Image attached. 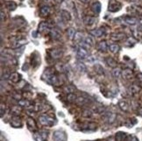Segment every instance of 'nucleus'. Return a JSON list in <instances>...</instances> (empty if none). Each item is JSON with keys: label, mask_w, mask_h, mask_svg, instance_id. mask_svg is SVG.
Instances as JSON below:
<instances>
[{"label": "nucleus", "mask_w": 142, "mask_h": 141, "mask_svg": "<svg viewBox=\"0 0 142 141\" xmlns=\"http://www.w3.org/2000/svg\"><path fill=\"white\" fill-rule=\"evenodd\" d=\"M105 61H106V63L108 64V66L111 67H115L117 66V61L114 59H112V58H111V57L106 58Z\"/></svg>", "instance_id": "2eb2a0df"}, {"label": "nucleus", "mask_w": 142, "mask_h": 141, "mask_svg": "<svg viewBox=\"0 0 142 141\" xmlns=\"http://www.w3.org/2000/svg\"><path fill=\"white\" fill-rule=\"evenodd\" d=\"M19 111H20V109H19V107H13L12 109V112L14 114H18Z\"/></svg>", "instance_id": "e433bc0d"}, {"label": "nucleus", "mask_w": 142, "mask_h": 141, "mask_svg": "<svg viewBox=\"0 0 142 141\" xmlns=\"http://www.w3.org/2000/svg\"><path fill=\"white\" fill-rule=\"evenodd\" d=\"M95 21H96V19H95L94 17L86 16V17L83 18V23L85 24L86 26H92V25L95 23Z\"/></svg>", "instance_id": "6e6552de"}, {"label": "nucleus", "mask_w": 142, "mask_h": 141, "mask_svg": "<svg viewBox=\"0 0 142 141\" xmlns=\"http://www.w3.org/2000/svg\"><path fill=\"white\" fill-rule=\"evenodd\" d=\"M109 49H110V51H111V52H112V53H117V52H118V51H119L120 47H119L118 45H117V44H111V45H110Z\"/></svg>", "instance_id": "4be33fe9"}, {"label": "nucleus", "mask_w": 142, "mask_h": 141, "mask_svg": "<svg viewBox=\"0 0 142 141\" xmlns=\"http://www.w3.org/2000/svg\"><path fill=\"white\" fill-rule=\"evenodd\" d=\"M120 75H121V70L118 69V67H117V69H114L112 70V75L115 78H118L120 76Z\"/></svg>", "instance_id": "c756f323"}, {"label": "nucleus", "mask_w": 142, "mask_h": 141, "mask_svg": "<svg viewBox=\"0 0 142 141\" xmlns=\"http://www.w3.org/2000/svg\"><path fill=\"white\" fill-rule=\"evenodd\" d=\"M60 16L63 20L65 21H68V20H70L71 19V15L70 13L68 12V11H65V10H61L60 12Z\"/></svg>", "instance_id": "0eeeda50"}, {"label": "nucleus", "mask_w": 142, "mask_h": 141, "mask_svg": "<svg viewBox=\"0 0 142 141\" xmlns=\"http://www.w3.org/2000/svg\"><path fill=\"white\" fill-rule=\"evenodd\" d=\"M82 2H83V3H88L89 2V0H81Z\"/></svg>", "instance_id": "a19ab883"}, {"label": "nucleus", "mask_w": 142, "mask_h": 141, "mask_svg": "<svg viewBox=\"0 0 142 141\" xmlns=\"http://www.w3.org/2000/svg\"><path fill=\"white\" fill-rule=\"evenodd\" d=\"M98 50H100L102 52H105L107 48H108V46H107L105 41H101V42H99L98 45Z\"/></svg>", "instance_id": "f3484780"}, {"label": "nucleus", "mask_w": 142, "mask_h": 141, "mask_svg": "<svg viewBox=\"0 0 142 141\" xmlns=\"http://www.w3.org/2000/svg\"><path fill=\"white\" fill-rule=\"evenodd\" d=\"M19 105H20V106H29L30 103H29L27 100L23 99V100H20V101H19Z\"/></svg>", "instance_id": "473e14b6"}, {"label": "nucleus", "mask_w": 142, "mask_h": 141, "mask_svg": "<svg viewBox=\"0 0 142 141\" xmlns=\"http://www.w3.org/2000/svg\"><path fill=\"white\" fill-rule=\"evenodd\" d=\"M76 69L78 70L79 72H83V73H85L86 70H87V67L86 66L84 65L82 61H78L76 63Z\"/></svg>", "instance_id": "9d476101"}, {"label": "nucleus", "mask_w": 142, "mask_h": 141, "mask_svg": "<svg viewBox=\"0 0 142 141\" xmlns=\"http://www.w3.org/2000/svg\"><path fill=\"white\" fill-rule=\"evenodd\" d=\"M47 29H48V24L47 22H41L39 25V32H44Z\"/></svg>", "instance_id": "5701e85b"}, {"label": "nucleus", "mask_w": 142, "mask_h": 141, "mask_svg": "<svg viewBox=\"0 0 142 141\" xmlns=\"http://www.w3.org/2000/svg\"><path fill=\"white\" fill-rule=\"evenodd\" d=\"M27 126L29 127V129H34L36 127V124L33 118H28L27 119Z\"/></svg>", "instance_id": "393cba45"}, {"label": "nucleus", "mask_w": 142, "mask_h": 141, "mask_svg": "<svg viewBox=\"0 0 142 141\" xmlns=\"http://www.w3.org/2000/svg\"><path fill=\"white\" fill-rule=\"evenodd\" d=\"M83 43L85 44V45H87V46L91 47V46H93V45H94V41H93V40H92V38H91V37L87 36V37L84 38Z\"/></svg>", "instance_id": "aec40b11"}, {"label": "nucleus", "mask_w": 142, "mask_h": 141, "mask_svg": "<svg viewBox=\"0 0 142 141\" xmlns=\"http://www.w3.org/2000/svg\"><path fill=\"white\" fill-rule=\"evenodd\" d=\"M118 105H119V107H120V109L122 110H124V111H126V110L129 109V106H128L127 103L124 102V101H121V102H119Z\"/></svg>", "instance_id": "a878e982"}, {"label": "nucleus", "mask_w": 142, "mask_h": 141, "mask_svg": "<svg viewBox=\"0 0 142 141\" xmlns=\"http://www.w3.org/2000/svg\"><path fill=\"white\" fill-rule=\"evenodd\" d=\"M76 95L74 94V93H70V94L68 95V97H67V99H68L69 102H75V100H76Z\"/></svg>", "instance_id": "7c9ffc66"}, {"label": "nucleus", "mask_w": 142, "mask_h": 141, "mask_svg": "<svg viewBox=\"0 0 142 141\" xmlns=\"http://www.w3.org/2000/svg\"><path fill=\"white\" fill-rule=\"evenodd\" d=\"M120 8H121V4L118 3V2L111 1L109 4V11L110 12H118L120 10Z\"/></svg>", "instance_id": "39448f33"}, {"label": "nucleus", "mask_w": 142, "mask_h": 141, "mask_svg": "<svg viewBox=\"0 0 142 141\" xmlns=\"http://www.w3.org/2000/svg\"><path fill=\"white\" fill-rule=\"evenodd\" d=\"M39 123L43 125H47V126H51V125H54V119L51 118L50 117L48 116H46V115H42L41 117H39Z\"/></svg>", "instance_id": "f257e3e1"}, {"label": "nucleus", "mask_w": 142, "mask_h": 141, "mask_svg": "<svg viewBox=\"0 0 142 141\" xmlns=\"http://www.w3.org/2000/svg\"><path fill=\"white\" fill-rule=\"evenodd\" d=\"M83 117H91V115H92V113L90 110H83Z\"/></svg>", "instance_id": "2f4dec72"}, {"label": "nucleus", "mask_w": 142, "mask_h": 141, "mask_svg": "<svg viewBox=\"0 0 142 141\" xmlns=\"http://www.w3.org/2000/svg\"><path fill=\"white\" fill-rule=\"evenodd\" d=\"M12 125L13 127H19V126H21V122L19 120V118L18 117H14L12 121Z\"/></svg>", "instance_id": "b1692460"}, {"label": "nucleus", "mask_w": 142, "mask_h": 141, "mask_svg": "<svg viewBox=\"0 0 142 141\" xmlns=\"http://www.w3.org/2000/svg\"><path fill=\"white\" fill-rule=\"evenodd\" d=\"M67 33H68V36L70 40L74 39L75 38V35H76V32H75V29L73 28H69L68 29V32H67Z\"/></svg>", "instance_id": "cd10ccee"}, {"label": "nucleus", "mask_w": 142, "mask_h": 141, "mask_svg": "<svg viewBox=\"0 0 142 141\" xmlns=\"http://www.w3.org/2000/svg\"><path fill=\"white\" fill-rule=\"evenodd\" d=\"M43 1H45V2H48V1H50V0H43Z\"/></svg>", "instance_id": "37998d69"}, {"label": "nucleus", "mask_w": 142, "mask_h": 141, "mask_svg": "<svg viewBox=\"0 0 142 141\" xmlns=\"http://www.w3.org/2000/svg\"><path fill=\"white\" fill-rule=\"evenodd\" d=\"M86 102H87V100L85 99V98H83V97H78L76 99V103L78 104H84Z\"/></svg>", "instance_id": "c9c22d12"}, {"label": "nucleus", "mask_w": 142, "mask_h": 141, "mask_svg": "<svg viewBox=\"0 0 142 141\" xmlns=\"http://www.w3.org/2000/svg\"><path fill=\"white\" fill-rule=\"evenodd\" d=\"M92 11L96 14H98L101 11V4L99 2H95L93 5H92Z\"/></svg>", "instance_id": "f8f14e48"}, {"label": "nucleus", "mask_w": 142, "mask_h": 141, "mask_svg": "<svg viewBox=\"0 0 142 141\" xmlns=\"http://www.w3.org/2000/svg\"><path fill=\"white\" fill-rule=\"evenodd\" d=\"M82 38H83V34L81 33L80 32H76V35H75V40H76V41H79V40H82Z\"/></svg>", "instance_id": "72a5a7b5"}, {"label": "nucleus", "mask_w": 142, "mask_h": 141, "mask_svg": "<svg viewBox=\"0 0 142 141\" xmlns=\"http://www.w3.org/2000/svg\"><path fill=\"white\" fill-rule=\"evenodd\" d=\"M64 90L67 92V93H69V94H70V93H73L74 92V90H75V88L74 87H72V86H67L64 88Z\"/></svg>", "instance_id": "f704fd0d"}, {"label": "nucleus", "mask_w": 142, "mask_h": 141, "mask_svg": "<svg viewBox=\"0 0 142 141\" xmlns=\"http://www.w3.org/2000/svg\"><path fill=\"white\" fill-rule=\"evenodd\" d=\"M19 75L18 74V73H12V74H11V75H10V80L12 81V82H18L19 81Z\"/></svg>", "instance_id": "6ab92c4d"}, {"label": "nucleus", "mask_w": 142, "mask_h": 141, "mask_svg": "<svg viewBox=\"0 0 142 141\" xmlns=\"http://www.w3.org/2000/svg\"><path fill=\"white\" fill-rule=\"evenodd\" d=\"M63 54V51L61 49H53L50 51V55L54 59H59Z\"/></svg>", "instance_id": "423d86ee"}, {"label": "nucleus", "mask_w": 142, "mask_h": 141, "mask_svg": "<svg viewBox=\"0 0 142 141\" xmlns=\"http://www.w3.org/2000/svg\"><path fill=\"white\" fill-rule=\"evenodd\" d=\"M89 33L92 34L95 37H101L102 35L104 33V30L103 28H98V29H95L93 31H90Z\"/></svg>", "instance_id": "1a4fd4ad"}, {"label": "nucleus", "mask_w": 142, "mask_h": 141, "mask_svg": "<svg viewBox=\"0 0 142 141\" xmlns=\"http://www.w3.org/2000/svg\"><path fill=\"white\" fill-rule=\"evenodd\" d=\"M53 138L55 141H66L67 140V136L65 132H61V131H56L54 132Z\"/></svg>", "instance_id": "7ed1b4c3"}, {"label": "nucleus", "mask_w": 142, "mask_h": 141, "mask_svg": "<svg viewBox=\"0 0 142 141\" xmlns=\"http://www.w3.org/2000/svg\"><path fill=\"white\" fill-rule=\"evenodd\" d=\"M49 12H50V7L47 5L42 6L39 10V13L41 14V16H47V15L49 14Z\"/></svg>", "instance_id": "ddd939ff"}, {"label": "nucleus", "mask_w": 142, "mask_h": 141, "mask_svg": "<svg viewBox=\"0 0 142 141\" xmlns=\"http://www.w3.org/2000/svg\"><path fill=\"white\" fill-rule=\"evenodd\" d=\"M50 35L53 40H59L60 38H61V33H60V32L56 29H52L50 31Z\"/></svg>", "instance_id": "9b49d317"}, {"label": "nucleus", "mask_w": 142, "mask_h": 141, "mask_svg": "<svg viewBox=\"0 0 142 141\" xmlns=\"http://www.w3.org/2000/svg\"><path fill=\"white\" fill-rule=\"evenodd\" d=\"M33 138L36 141H45L47 138V132L46 131H41V132H35L33 134Z\"/></svg>", "instance_id": "f03ea898"}, {"label": "nucleus", "mask_w": 142, "mask_h": 141, "mask_svg": "<svg viewBox=\"0 0 142 141\" xmlns=\"http://www.w3.org/2000/svg\"><path fill=\"white\" fill-rule=\"evenodd\" d=\"M122 75H123L124 78L126 79H130V78L133 76V71L131 69H124L122 71Z\"/></svg>", "instance_id": "4468645a"}, {"label": "nucleus", "mask_w": 142, "mask_h": 141, "mask_svg": "<svg viewBox=\"0 0 142 141\" xmlns=\"http://www.w3.org/2000/svg\"><path fill=\"white\" fill-rule=\"evenodd\" d=\"M33 37H37L36 36V32H33Z\"/></svg>", "instance_id": "79ce46f5"}, {"label": "nucleus", "mask_w": 142, "mask_h": 141, "mask_svg": "<svg viewBox=\"0 0 142 141\" xmlns=\"http://www.w3.org/2000/svg\"><path fill=\"white\" fill-rule=\"evenodd\" d=\"M87 61H89V62H90V63H92V62L95 61V58L93 56L89 57V59H87Z\"/></svg>", "instance_id": "4c0bfd02"}, {"label": "nucleus", "mask_w": 142, "mask_h": 141, "mask_svg": "<svg viewBox=\"0 0 142 141\" xmlns=\"http://www.w3.org/2000/svg\"><path fill=\"white\" fill-rule=\"evenodd\" d=\"M6 7L8 8L10 11H13L17 8V4L15 3L14 1H7L6 4H5Z\"/></svg>", "instance_id": "dca6fc26"}, {"label": "nucleus", "mask_w": 142, "mask_h": 141, "mask_svg": "<svg viewBox=\"0 0 142 141\" xmlns=\"http://www.w3.org/2000/svg\"><path fill=\"white\" fill-rule=\"evenodd\" d=\"M124 21L126 22L127 24H129V25H135L136 23H137V19L136 18H133V17H126L124 18Z\"/></svg>", "instance_id": "a211bd4d"}, {"label": "nucleus", "mask_w": 142, "mask_h": 141, "mask_svg": "<svg viewBox=\"0 0 142 141\" xmlns=\"http://www.w3.org/2000/svg\"><path fill=\"white\" fill-rule=\"evenodd\" d=\"M124 38V33H117V34H114L111 39L113 40H123Z\"/></svg>", "instance_id": "c85d7f7f"}, {"label": "nucleus", "mask_w": 142, "mask_h": 141, "mask_svg": "<svg viewBox=\"0 0 142 141\" xmlns=\"http://www.w3.org/2000/svg\"><path fill=\"white\" fill-rule=\"evenodd\" d=\"M64 0H55L56 3H61V2H63Z\"/></svg>", "instance_id": "ea45409f"}, {"label": "nucleus", "mask_w": 142, "mask_h": 141, "mask_svg": "<svg viewBox=\"0 0 142 141\" xmlns=\"http://www.w3.org/2000/svg\"><path fill=\"white\" fill-rule=\"evenodd\" d=\"M139 90H140V89H139V87L137 86V85H132V86H130V88H129V92H130L131 94H137L138 92H139Z\"/></svg>", "instance_id": "412c9836"}, {"label": "nucleus", "mask_w": 142, "mask_h": 141, "mask_svg": "<svg viewBox=\"0 0 142 141\" xmlns=\"http://www.w3.org/2000/svg\"><path fill=\"white\" fill-rule=\"evenodd\" d=\"M76 55H77V58H78V59L83 60H87L88 53H87V51L83 48V47H79V48L77 49Z\"/></svg>", "instance_id": "20e7f679"}, {"label": "nucleus", "mask_w": 142, "mask_h": 141, "mask_svg": "<svg viewBox=\"0 0 142 141\" xmlns=\"http://www.w3.org/2000/svg\"><path fill=\"white\" fill-rule=\"evenodd\" d=\"M1 21H4V12H1Z\"/></svg>", "instance_id": "58836bf2"}, {"label": "nucleus", "mask_w": 142, "mask_h": 141, "mask_svg": "<svg viewBox=\"0 0 142 141\" xmlns=\"http://www.w3.org/2000/svg\"><path fill=\"white\" fill-rule=\"evenodd\" d=\"M126 134L124 132H118L116 134V140L117 141H123L126 138Z\"/></svg>", "instance_id": "bb28decb"}]
</instances>
